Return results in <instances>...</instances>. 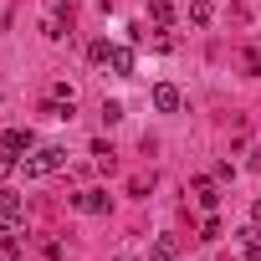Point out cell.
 I'll list each match as a JSON object with an SVG mask.
<instances>
[{"mask_svg":"<svg viewBox=\"0 0 261 261\" xmlns=\"http://www.w3.org/2000/svg\"><path fill=\"white\" fill-rule=\"evenodd\" d=\"M41 31H46L51 41H62V36H67V26H62V16H46V26H41Z\"/></svg>","mask_w":261,"mask_h":261,"instance_id":"12","label":"cell"},{"mask_svg":"<svg viewBox=\"0 0 261 261\" xmlns=\"http://www.w3.org/2000/svg\"><path fill=\"white\" fill-rule=\"evenodd\" d=\"M149 261H179V241H174V236H154Z\"/></svg>","mask_w":261,"mask_h":261,"instance_id":"6","label":"cell"},{"mask_svg":"<svg viewBox=\"0 0 261 261\" xmlns=\"http://www.w3.org/2000/svg\"><path fill=\"white\" fill-rule=\"evenodd\" d=\"M149 16H154L159 26H169V21H174V6H169V0H149Z\"/></svg>","mask_w":261,"mask_h":261,"instance_id":"11","label":"cell"},{"mask_svg":"<svg viewBox=\"0 0 261 261\" xmlns=\"http://www.w3.org/2000/svg\"><path fill=\"white\" fill-rule=\"evenodd\" d=\"M246 261H261V246H246Z\"/></svg>","mask_w":261,"mask_h":261,"instance_id":"17","label":"cell"},{"mask_svg":"<svg viewBox=\"0 0 261 261\" xmlns=\"http://www.w3.org/2000/svg\"><path fill=\"white\" fill-rule=\"evenodd\" d=\"M0 210H6V215H21V195H16L11 185H0Z\"/></svg>","mask_w":261,"mask_h":261,"instance_id":"10","label":"cell"},{"mask_svg":"<svg viewBox=\"0 0 261 261\" xmlns=\"http://www.w3.org/2000/svg\"><path fill=\"white\" fill-rule=\"evenodd\" d=\"M246 164H251V169H256V174H261V144H256V149H251V154H246Z\"/></svg>","mask_w":261,"mask_h":261,"instance_id":"16","label":"cell"},{"mask_svg":"<svg viewBox=\"0 0 261 261\" xmlns=\"http://www.w3.org/2000/svg\"><path fill=\"white\" fill-rule=\"evenodd\" d=\"M246 72H251V77H261V51H246Z\"/></svg>","mask_w":261,"mask_h":261,"instance_id":"15","label":"cell"},{"mask_svg":"<svg viewBox=\"0 0 261 261\" xmlns=\"http://www.w3.org/2000/svg\"><path fill=\"white\" fill-rule=\"evenodd\" d=\"M195 200H200L205 210H215V205H220V190H215V179H205V174H200V179H195Z\"/></svg>","mask_w":261,"mask_h":261,"instance_id":"7","label":"cell"},{"mask_svg":"<svg viewBox=\"0 0 261 261\" xmlns=\"http://www.w3.org/2000/svg\"><path fill=\"white\" fill-rule=\"evenodd\" d=\"M108 67H113V77H134V51L128 46H108Z\"/></svg>","mask_w":261,"mask_h":261,"instance_id":"5","label":"cell"},{"mask_svg":"<svg viewBox=\"0 0 261 261\" xmlns=\"http://www.w3.org/2000/svg\"><path fill=\"white\" fill-rule=\"evenodd\" d=\"M102 123H123V102H102Z\"/></svg>","mask_w":261,"mask_h":261,"instance_id":"14","label":"cell"},{"mask_svg":"<svg viewBox=\"0 0 261 261\" xmlns=\"http://www.w3.org/2000/svg\"><path fill=\"white\" fill-rule=\"evenodd\" d=\"M72 205L87 210V215H108V195L102 190H82V195H72Z\"/></svg>","mask_w":261,"mask_h":261,"instance_id":"4","label":"cell"},{"mask_svg":"<svg viewBox=\"0 0 261 261\" xmlns=\"http://www.w3.org/2000/svg\"><path fill=\"white\" fill-rule=\"evenodd\" d=\"M256 220H261V205H256Z\"/></svg>","mask_w":261,"mask_h":261,"instance_id":"18","label":"cell"},{"mask_svg":"<svg viewBox=\"0 0 261 261\" xmlns=\"http://www.w3.org/2000/svg\"><path fill=\"white\" fill-rule=\"evenodd\" d=\"M118 261H128V256H118Z\"/></svg>","mask_w":261,"mask_h":261,"instance_id":"19","label":"cell"},{"mask_svg":"<svg viewBox=\"0 0 261 261\" xmlns=\"http://www.w3.org/2000/svg\"><path fill=\"white\" fill-rule=\"evenodd\" d=\"M210 16H215L210 0H190V21H195V26H210Z\"/></svg>","mask_w":261,"mask_h":261,"instance_id":"9","label":"cell"},{"mask_svg":"<svg viewBox=\"0 0 261 261\" xmlns=\"http://www.w3.org/2000/svg\"><path fill=\"white\" fill-rule=\"evenodd\" d=\"M87 57H92L97 67H108V41H92V46H87Z\"/></svg>","mask_w":261,"mask_h":261,"instance_id":"13","label":"cell"},{"mask_svg":"<svg viewBox=\"0 0 261 261\" xmlns=\"http://www.w3.org/2000/svg\"><path fill=\"white\" fill-rule=\"evenodd\" d=\"M67 164V149L62 144H41L36 154H26L16 169H21V179H41V174H51V169H62Z\"/></svg>","mask_w":261,"mask_h":261,"instance_id":"1","label":"cell"},{"mask_svg":"<svg viewBox=\"0 0 261 261\" xmlns=\"http://www.w3.org/2000/svg\"><path fill=\"white\" fill-rule=\"evenodd\" d=\"M31 149H36V134H31V128H6V134H0V169H16Z\"/></svg>","mask_w":261,"mask_h":261,"instance_id":"2","label":"cell"},{"mask_svg":"<svg viewBox=\"0 0 261 261\" xmlns=\"http://www.w3.org/2000/svg\"><path fill=\"white\" fill-rule=\"evenodd\" d=\"M0 241H6V246L21 241V215H6V210H0Z\"/></svg>","mask_w":261,"mask_h":261,"instance_id":"8","label":"cell"},{"mask_svg":"<svg viewBox=\"0 0 261 261\" xmlns=\"http://www.w3.org/2000/svg\"><path fill=\"white\" fill-rule=\"evenodd\" d=\"M179 102H185V97H179L174 82H159V87H154V108H159V113H179Z\"/></svg>","mask_w":261,"mask_h":261,"instance_id":"3","label":"cell"}]
</instances>
